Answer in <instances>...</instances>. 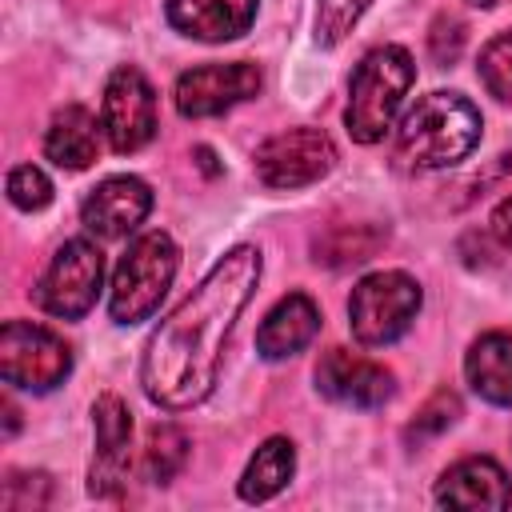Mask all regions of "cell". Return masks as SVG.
Wrapping results in <instances>:
<instances>
[{
  "instance_id": "cb8c5ba5",
  "label": "cell",
  "mask_w": 512,
  "mask_h": 512,
  "mask_svg": "<svg viewBox=\"0 0 512 512\" xmlns=\"http://www.w3.org/2000/svg\"><path fill=\"white\" fill-rule=\"evenodd\" d=\"M372 4L376 0H316V40L328 48L340 44Z\"/></svg>"
},
{
  "instance_id": "7402d4cb",
  "label": "cell",
  "mask_w": 512,
  "mask_h": 512,
  "mask_svg": "<svg viewBox=\"0 0 512 512\" xmlns=\"http://www.w3.org/2000/svg\"><path fill=\"white\" fill-rule=\"evenodd\" d=\"M456 416H460V396H456V392H448V388H436V392L420 404V412L408 420L404 440H408V444H424V440H432V436L448 432V428L456 424Z\"/></svg>"
},
{
  "instance_id": "9c48e42d",
  "label": "cell",
  "mask_w": 512,
  "mask_h": 512,
  "mask_svg": "<svg viewBox=\"0 0 512 512\" xmlns=\"http://www.w3.org/2000/svg\"><path fill=\"white\" fill-rule=\"evenodd\" d=\"M100 124L112 152H136L156 136V92L140 68H116L104 84Z\"/></svg>"
},
{
  "instance_id": "f1b7e54d",
  "label": "cell",
  "mask_w": 512,
  "mask_h": 512,
  "mask_svg": "<svg viewBox=\"0 0 512 512\" xmlns=\"http://www.w3.org/2000/svg\"><path fill=\"white\" fill-rule=\"evenodd\" d=\"M16 428H20V412H16L12 396H4V436H16Z\"/></svg>"
},
{
  "instance_id": "7c38bea8",
  "label": "cell",
  "mask_w": 512,
  "mask_h": 512,
  "mask_svg": "<svg viewBox=\"0 0 512 512\" xmlns=\"http://www.w3.org/2000/svg\"><path fill=\"white\" fill-rule=\"evenodd\" d=\"M92 424H96V456H92V472H88V492L92 496H120L128 484V440H132V416L128 404L120 396H100L92 408Z\"/></svg>"
},
{
  "instance_id": "277c9868",
  "label": "cell",
  "mask_w": 512,
  "mask_h": 512,
  "mask_svg": "<svg viewBox=\"0 0 512 512\" xmlns=\"http://www.w3.org/2000/svg\"><path fill=\"white\" fill-rule=\"evenodd\" d=\"M176 264H180V252L168 232H140L112 272V296H108L112 320L116 324L148 320L160 308L176 276Z\"/></svg>"
},
{
  "instance_id": "484cf974",
  "label": "cell",
  "mask_w": 512,
  "mask_h": 512,
  "mask_svg": "<svg viewBox=\"0 0 512 512\" xmlns=\"http://www.w3.org/2000/svg\"><path fill=\"white\" fill-rule=\"evenodd\" d=\"M8 200L16 208H24V212H36V208H44L52 200V180L40 168L20 164V168L8 172Z\"/></svg>"
},
{
  "instance_id": "e0dca14e",
  "label": "cell",
  "mask_w": 512,
  "mask_h": 512,
  "mask_svg": "<svg viewBox=\"0 0 512 512\" xmlns=\"http://www.w3.org/2000/svg\"><path fill=\"white\" fill-rule=\"evenodd\" d=\"M100 132L104 124H96V116L84 108V104H64L48 132H44V156L56 164V168H68V172H80L96 160L100 152Z\"/></svg>"
},
{
  "instance_id": "52a82bcc",
  "label": "cell",
  "mask_w": 512,
  "mask_h": 512,
  "mask_svg": "<svg viewBox=\"0 0 512 512\" xmlns=\"http://www.w3.org/2000/svg\"><path fill=\"white\" fill-rule=\"evenodd\" d=\"M100 280H104V256H100V248L92 240H84V236L64 240V248L52 256V264L44 268V276L36 284V304L48 316L80 320L96 304Z\"/></svg>"
},
{
  "instance_id": "ba28073f",
  "label": "cell",
  "mask_w": 512,
  "mask_h": 512,
  "mask_svg": "<svg viewBox=\"0 0 512 512\" xmlns=\"http://www.w3.org/2000/svg\"><path fill=\"white\" fill-rule=\"evenodd\" d=\"M336 168V144L320 128H284L256 148V176L264 188H304Z\"/></svg>"
},
{
  "instance_id": "3957f363",
  "label": "cell",
  "mask_w": 512,
  "mask_h": 512,
  "mask_svg": "<svg viewBox=\"0 0 512 512\" xmlns=\"http://www.w3.org/2000/svg\"><path fill=\"white\" fill-rule=\"evenodd\" d=\"M416 80V64L400 44H384L372 48L348 84V108H344V124L348 136L356 144H376L384 140V132L392 128L408 88Z\"/></svg>"
},
{
  "instance_id": "6da1fadb",
  "label": "cell",
  "mask_w": 512,
  "mask_h": 512,
  "mask_svg": "<svg viewBox=\"0 0 512 512\" xmlns=\"http://www.w3.org/2000/svg\"><path fill=\"white\" fill-rule=\"evenodd\" d=\"M260 268L264 264L252 244L232 248L228 256L216 260V268L200 280V288H192L180 300V308L160 320L140 360V384L152 404L176 412L200 404L212 392L228 332L244 312V304L252 300L260 284Z\"/></svg>"
},
{
  "instance_id": "8fae6325",
  "label": "cell",
  "mask_w": 512,
  "mask_h": 512,
  "mask_svg": "<svg viewBox=\"0 0 512 512\" xmlns=\"http://www.w3.org/2000/svg\"><path fill=\"white\" fill-rule=\"evenodd\" d=\"M316 388L348 408H380L396 396V380L384 364L364 360L348 348H328L316 364Z\"/></svg>"
},
{
  "instance_id": "d6986e66",
  "label": "cell",
  "mask_w": 512,
  "mask_h": 512,
  "mask_svg": "<svg viewBox=\"0 0 512 512\" xmlns=\"http://www.w3.org/2000/svg\"><path fill=\"white\" fill-rule=\"evenodd\" d=\"M292 472H296L292 440H284V436L264 440V444L256 448V456L248 460L244 476H240V500H248V504H264V500H272L280 488H288Z\"/></svg>"
},
{
  "instance_id": "4316f807",
  "label": "cell",
  "mask_w": 512,
  "mask_h": 512,
  "mask_svg": "<svg viewBox=\"0 0 512 512\" xmlns=\"http://www.w3.org/2000/svg\"><path fill=\"white\" fill-rule=\"evenodd\" d=\"M428 44H432V56H436L440 64H452V60L460 56V44H464V24H460L456 16H436Z\"/></svg>"
},
{
  "instance_id": "d4e9b609",
  "label": "cell",
  "mask_w": 512,
  "mask_h": 512,
  "mask_svg": "<svg viewBox=\"0 0 512 512\" xmlns=\"http://www.w3.org/2000/svg\"><path fill=\"white\" fill-rule=\"evenodd\" d=\"M52 500V480L48 472H8L0 484V504L4 512H32Z\"/></svg>"
},
{
  "instance_id": "ffe728a7",
  "label": "cell",
  "mask_w": 512,
  "mask_h": 512,
  "mask_svg": "<svg viewBox=\"0 0 512 512\" xmlns=\"http://www.w3.org/2000/svg\"><path fill=\"white\" fill-rule=\"evenodd\" d=\"M384 228L376 224H332L328 232H320L312 240V260L328 264V268H348V264H364L380 244H384Z\"/></svg>"
},
{
  "instance_id": "7a4b0ae2",
  "label": "cell",
  "mask_w": 512,
  "mask_h": 512,
  "mask_svg": "<svg viewBox=\"0 0 512 512\" xmlns=\"http://www.w3.org/2000/svg\"><path fill=\"white\" fill-rule=\"evenodd\" d=\"M480 144V112L460 92L420 96L396 128V160L404 168H448Z\"/></svg>"
},
{
  "instance_id": "83f0119b",
  "label": "cell",
  "mask_w": 512,
  "mask_h": 512,
  "mask_svg": "<svg viewBox=\"0 0 512 512\" xmlns=\"http://www.w3.org/2000/svg\"><path fill=\"white\" fill-rule=\"evenodd\" d=\"M488 228H492V236H496L504 248H512V196H504V200L492 208Z\"/></svg>"
},
{
  "instance_id": "f546056e",
  "label": "cell",
  "mask_w": 512,
  "mask_h": 512,
  "mask_svg": "<svg viewBox=\"0 0 512 512\" xmlns=\"http://www.w3.org/2000/svg\"><path fill=\"white\" fill-rule=\"evenodd\" d=\"M468 4H476V8H496V4H504V0H468Z\"/></svg>"
},
{
  "instance_id": "5b68a950",
  "label": "cell",
  "mask_w": 512,
  "mask_h": 512,
  "mask_svg": "<svg viewBox=\"0 0 512 512\" xmlns=\"http://www.w3.org/2000/svg\"><path fill=\"white\" fill-rule=\"evenodd\" d=\"M420 284L408 276V272H372L364 276L352 296H348V324H352V336L368 348H380V344H392L400 340L416 312H420Z\"/></svg>"
},
{
  "instance_id": "2e32d148",
  "label": "cell",
  "mask_w": 512,
  "mask_h": 512,
  "mask_svg": "<svg viewBox=\"0 0 512 512\" xmlns=\"http://www.w3.org/2000/svg\"><path fill=\"white\" fill-rule=\"evenodd\" d=\"M320 332V308L304 296V292H288L260 324L256 332V352L264 360H288L300 348L312 344V336Z\"/></svg>"
},
{
  "instance_id": "44dd1931",
  "label": "cell",
  "mask_w": 512,
  "mask_h": 512,
  "mask_svg": "<svg viewBox=\"0 0 512 512\" xmlns=\"http://www.w3.org/2000/svg\"><path fill=\"white\" fill-rule=\"evenodd\" d=\"M188 460V436L176 424H152L148 440H144V456H140V472L152 484H168Z\"/></svg>"
},
{
  "instance_id": "8992f818",
  "label": "cell",
  "mask_w": 512,
  "mask_h": 512,
  "mask_svg": "<svg viewBox=\"0 0 512 512\" xmlns=\"http://www.w3.org/2000/svg\"><path fill=\"white\" fill-rule=\"evenodd\" d=\"M72 372V348L32 320H8L0 328V376L12 388L52 392Z\"/></svg>"
},
{
  "instance_id": "ac0fdd59",
  "label": "cell",
  "mask_w": 512,
  "mask_h": 512,
  "mask_svg": "<svg viewBox=\"0 0 512 512\" xmlns=\"http://www.w3.org/2000/svg\"><path fill=\"white\" fill-rule=\"evenodd\" d=\"M464 376L488 404H512V332H484L464 356Z\"/></svg>"
},
{
  "instance_id": "603a6c76",
  "label": "cell",
  "mask_w": 512,
  "mask_h": 512,
  "mask_svg": "<svg viewBox=\"0 0 512 512\" xmlns=\"http://www.w3.org/2000/svg\"><path fill=\"white\" fill-rule=\"evenodd\" d=\"M476 72H480L484 88H488L496 100L512 104V28H508V32H500L496 40H488V44H484Z\"/></svg>"
},
{
  "instance_id": "5bb4252c",
  "label": "cell",
  "mask_w": 512,
  "mask_h": 512,
  "mask_svg": "<svg viewBox=\"0 0 512 512\" xmlns=\"http://www.w3.org/2000/svg\"><path fill=\"white\" fill-rule=\"evenodd\" d=\"M436 504H444V508H508L512 484L492 456H468L440 476Z\"/></svg>"
},
{
  "instance_id": "30bf717a",
  "label": "cell",
  "mask_w": 512,
  "mask_h": 512,
  "mask_svg": "<svg viewBox=\"0 0 512 512\" xmlns=\"http://www.w3.org/2000/svg\"><path fill=\"white\" fill-rule=\"evenodd\" d=\"M256 92H260V68L256 64H248V60L200 64L176 80V112L188 120L216 116L240 100H252Z\"/></svg>"
},
{
  "instance_id": "4fadbf2b",
  "label": "cell",
  "mask_w": 512,
  "mask_h": 512,
  "mask_svg": "<svg viewBox=\"0 0 512 512\" xmlns=\"http://www.w3.org/2000/svg\"><path fill=\"white\" fill-rule=\"evenodd\" d=\"M152 212V188L136 176H108L92 188V196L80 208V220L88 232L116 240L140 228V220Z\"/></svg>"
},
{
  "instance_id": "9a60e30c",
  "label": "cell",
  "mask_w": 512,
  "mask_h": 512,
  "mask_svg": "<svg viewBox=\"0 0 512 512\" xmlns=\"http://www.w3.org/2000/svg\"><path fill=\"white\" fill-rule=\"evenodd\" d=\"M168 24L192 40H236L256 20V0H168Z\"/></svg>"
}]
</instances>
